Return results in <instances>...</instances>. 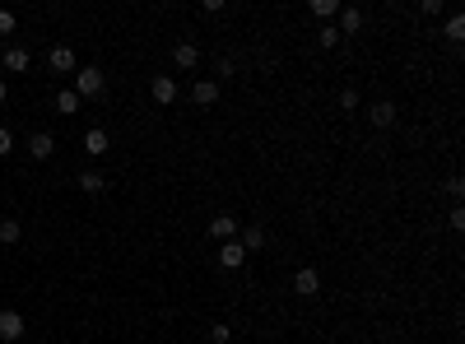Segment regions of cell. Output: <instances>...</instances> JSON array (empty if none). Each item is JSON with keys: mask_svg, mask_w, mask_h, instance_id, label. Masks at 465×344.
Instances as JSON below:
<instances>
[{"mask_svg": "<svg viewBox=\"0 0 465 344\" xmlns=\"http://www.w3.org/2000/svg\"><path fill=\"white\" fill-rule=\"evenodd\" d=\"M210 237H214V242H232V237H237V219H232V214H214Z\"/></svg>", "mask_w": 465, "mask_h": 344, "instance_id": "cell-5", "label": "cell"}, {"mask_svg": "<svg viewBox=\"0 0 465 344\" xmlns=\"http://www.w3.org/2000/svg\"><path fill=\"white\" fill-rule=\"evenodd\" d=\"M219 266H223V270H242V266H247V251H242V242H237V237L219 247Z\"/></svg>", "mask_w": 465, "mask_h": 344, "instance_id": "cell-2", "label": "cell"}, {"mask_svg": "<svg viewBox=\"0 0 465 344\" xmlns=\"http://www.w3.org/2000/svg\"><path fill=\"white\" fill-rule=\"evenodd\" d=\"M340 42H344V37H340V33H335L331 23H326V28H322V47H326V52H331V47H340Z\"/></svg>", "mask_w": 465, "mask_h": 344, "instance_id": "cell-21", "label": "cell"}, {"mask_svg": "<svg viewBox=\"0 0 465 344\" xmlns=\"http://www.w3.org/2000/svg\"><path fill=\"white\" fill-rule=\"evenodd\" d=\"M79 191H89V196H102V191H107V182H102V172H79Z\"/></svg>", "mask_w": 465, "mask_h": 344, "instance_id": "cell-16", "label": "cell"}, {"mask_svg": "<svg viewBox=\"0 0 465 344\" xmlns=\"http://www.w3.org/2000/svg\"><path fill=\"white\" fill-rule=\"evenodd\" d=\"M10 149H14V135H10V131H5V126H0V158L10 154Z\"/></svg>", "mask_w": 465, "mask_h": 344, "instance_id": "cell-26", "label": "cell"}, {"mask_svg": "<svg viewBox=\"0 0 465 344\" xmlns=\"http://www.w3.org/2000/svg\"><path fill=\"white\" fill-rule=\"evenodd\" d=\"M191 98H196V102H200V107H210V102H214V98H219V84H214V79H200L196 89H191Z\"/></svg>", "mask_w": 465, "mask_h": 344, "instance_id": "cell-12", "label": "cell"}, {"mask_svg": "<svg viewBox=\"0 0 465 344\" xmlns=\"http://www.w3.org/2000/svg\"><path fill=\"white\" fill-rule=\"evenodd\" d=\"M149 93H154V102H163V107H167V102H177V79H172V75H158Z\"/></svg>", "mask_w": 465, "mask_h": 344, "instance_id": "cell-7", "label": "cell"}, {"mask_svg": "<svg viewBox=\"0 0 465 344\" xmlns=\"http://www.w3.org/2000/svg\"><path fill=\"white\" fill-rule=\"evenodd\" d=\"M10 33H14V14L0 10V37H10Z\"/></svg>", "mask_w": 465, "mask_h": 344, "instance_id": "cell-23", "label": "cell"}, {"mask_svg": "<svg viewBox=\"0 0 465 344\" xmlns=\"http://www.w3.org/2000/svg\"><path fill=\"white\" fill-rule=\"evenodd\" d=\"M340 107H344V112H354V107H358V93H354V89H344V93H340Z\"/></svg>", "mask_w": 465, "mask_h": 344, "instance_id": "cell-25", "label": "cell"}, {"mask_svg": "<svg viewBox=\"0 0 465 344\" xmlns=\"http://www.w3.org/2000/svg\"><path fill=\"white\" fill-rule=\"evenodd\" d=\"M28 154H33V158H52V154H56V140H52L47 131L28 135Z\"/></svg>", "mask_w": 465, "mask_h": 344, "instance_id": "cell-9", "label": "cell"}, {"mask_svg": "<svg viewBox=\"0 0 465 344\" xmlns=\"http://www.w3.org/2000/svg\"><path fill=\"white\" fill-rule=\"evenodd\" d=\"M419 14H428V19H432V14H442V0H419Z\"/></svg>", "mask_w": 465, "mask_h": 344, "instance_id": "cell-24", "label": "cell"}, {"mask_svg": "<svg viewBox=\"0 0 465 344\" xmlns=\"http://www.w3.org/2000/svg\"><path fill=\"white\" fill-rule=\"evenodd\" d=\"M19 219H0V242H19Z\"/></svg>", "mask_w": 465, "mask_h": 344, "instance_id": "cell-19", "label": "cell"}, {"mask_svg": "<svg viewBox=\"0 0 465 344\" xmlns=\"http://www.w3.org/2000/svg\"><path fill=\"white\" fill-rule=\"evenodd\" d=\"M237 242H242V251H247V256L261 251V247H266V228H256V223H252V228H242V237H237Z\"/></svg>", "mask_w": 465, "mask_h": 344, "instance_id": "cell-11", "label": "cell"}, {"mask_svg": "<svg viewBox=\"0 0 465 344\" xmlns=\"http://www.w3.org/2000/svg\"><path fill=\"white\" fill-rule=\"evenodd\" d=\"M210 335H214V344H228V340H232V331H228L223 321H214V331H210Z\"/></svg>", "mask_w": 465, "mask_h": 344, "instance_id": "cell-22", "label": "cell"}, {"mask_svg": "<svg viewBox=\"0 0 465 344\" xmlns=\"http://www.w3.org/2000/svg\"><path fill=\"white\" fill-rule=\"evenodd\" d=\"M447 223H452L456 233H461V228H465V210H461V205H456V210H452V219H447Z\"/></svg>", "mask_w": 465, "mask_h": 344, "instance_id": "cell-27", "label": "cell"}, {"mask_svg": "<svg viewBox=\"0 0 465 344\" xmlns=\"http://www.w3.org/2000/svg\"><path fill=\"white\" fill-rule=\"evenodd\" d=\"M102 89H107V79H102L98 66H79L75 70V93H79V98H98Z\"/></svg>", "mask_w": 465, "mask_h": 344, "instance_id": "cell-1", "label": "cell"}, {"mask_svg": "<svg viewBox=\"0 0 465 344\" xmlns=\"http://www.w3.org/2000/svg\"><path fill=\"white\" fill-rule=\"evenodd\" d=\"M0 340H10V344L23 340V316L19 312H0Z\"/></svg>", "mask_w": 465, "mask_h": 344, "instance_id": "cell-4", "label": "cell"}, {"mask_svg": "<svg viewBox=\"0 0 465 344\" xmlns=\"http://www.w3.org/2000/svg\"><path fill=\"white\" fill-rule=\"evenodd\" d=\"M312 14L317 19H331V14H340V0H312Z\"/></svg>", "mask_w": 465, "mask_h": 344, "instance_id": "cell-18", "label": "cell"}, {"mask_svg": "<svg viewBox=\"0 0 465 344\" xmlns=\"http://www.w3.org/2000/svg\"><path fill=\"white\" fill-rule=\"evenodd\" d=\"M5 93H10V89H5V79H0V102H5Z\"/></svg>", "mask_w": 465, "mask_h": 344, "instance_id": "cell-28", "label": "cell"}, {"mask_svg": "<svg viewBox=\"0 0 465 344\" xmlns=\"http://www.w3.org/2000/svg\"><path fill=\"white\" fill-rule=\"evenodd\" d=\"M56 112L75 117V112H79V93H75V89H61V93H56Z\"/></svg>", "mask_w": 465, "mask_h": 344, "instance_id": "cell-17", "label": "cell"}, {"mask_svg": "<svg viewBox=\"0 0 465 344\" xmlns=\"http://www.w3.org/2000/svg\"><path fill=\"white\" fill-rule=\"evenodd\" d=\"M47 61H52V70H61V75H75V70H79V61H75V52H70V47H52V56H47Z\"/></svg>", "mask_w": 465, "mask_h": 344, "instance_id": "cell-6", "label": "cell"}, {"mask_svg": "<svg viewBox=\"0 0 465 344\" xmlns=\"http://www.w3.org/2000/svg\"><path fill=\"white\" fill-rule=\"evenodd\" d=\"M447 37H452V42H461V37H465V19H461V14L447 19Z\"/></svg>", "mask_w": 465, "mask_h": 344, "instance_id": "cell-20", "label": "cell"}, {"mask_svg": "<svg viewBox=\"0 0 465 344\" xmlns=\"http://www.w3.org/2000/svg\"><path fill=\"white\" fill-rule=\"evenodd\" d=\"M317 289H322V275H317V270H298V275H293V293H298V298H317Z\"/></svg>", "mask_w": 465, "mask_h": 344, "instance_id": "cell-3", "label": "cell"}, {"mask_svg": "<svg viewBox=\"0 0 465 344\" xmlns=\"http://www.w3.org/2000/svg\"><path fill=\"white\" fill-rule=\"evenodd\" d=\"M358 28H363V10H340V28H335V33H340V37H354Z\"/></svg>", "mask_w": 465, "mask_h": 344, "instance_id": "cell-10", "label": "cell"}, {"mask_svg": "<svg viewBox=\"0 0 465 344\" xmlns=\"http://www.w3.org/2000/svg\"><path fill=\"white\" fill-rule=\"evenodd\" d=\"M84 154H93V158L107 154V131H89V135H84Z\"/></svg>", "mask_w": 465, "mask_h": 344, "instance_id": "cell-13", "label": "cell"}, {"mask_svg": "<svg viewBox=\"0 0 465 344\" xmlns=\"http://www.w3.org/2000/svg\"><path fill=\"white\" fill-rule=\"evenodd\" d=\"M5 70H28V47H5Z\"/></svg>", "mask_w": 465, "mask_h": 344, "instance_id": "cell-15", "label": "cell"}, {"mask_svg": "<svg viewBox=\"0 0 465 344\" xmlns=\"http://www.w3.org/2000/svg\"><path fill=\"white\" fill-rule=\"evenodd\" d=\"M367 117H372V126H391V121H396V102H372Z\"/></svg>", "mask_w": 465, "mask_h": 344, "instance_id": "cell-14", "label": "cell"}, {"mask_svg": "<svg viewBox=\"0 0 465 344\" xmlns=\"http://www.w3.org/2000/svg\"><path fill=\"white\" fill-rule=\"evenodd\" d=\"M172 61H177V70H196L200 47H196V42H177V47H172Z\"/></svg>", "mask_w": 465, "mask_h": 344, "instance_id": "cell-8", "label": "cell"}]
</instances>
